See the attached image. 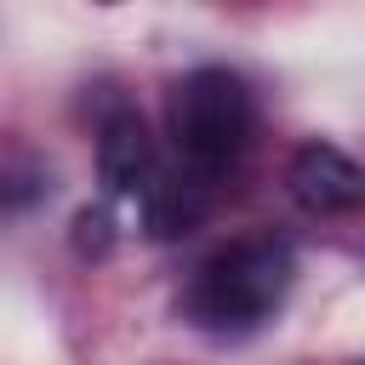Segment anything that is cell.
<instances>
[{
    "label": "cell",
    "instance_id": "obj_2",
    "mask_svg": "<svg viewBox=\"0 0 365 365\" xmlns=\"http://www.w3.org/2000/svg\"><path fill=\"white\" fill-rule=\"evenodd\" d=\"M257 131V103L245 91V80L234 68H194L177 97H171V137L182 165L205 182L217 171H228Z\"/></svg>",
    "mask_w": 365,
    "mask_h": 365
},
{
    "label": "cell",
    "instance_id": "obj_4",
    "mask_svg": "<svg viewBox=\"0 0 365 365\" xmlns=\"http://www.w3.org/2000/svg\"><path fill=\"white\" fill-rule=\"evenodd\" d=\"M97 177H103L108 194H143L148 200V188L160 182V165H154V137H148L143 114L120 108V114L103 120V131H97Z\"/></svg>",
    "mask_w": 365,
    "mask_h": 365
},
{
    "label": "cell",
    "instance_id": "obj_1",
    "mask_svg": "<svg viewBox=\"0 0 365 365\" xmlns=\"http://www.w3.org/2000/svg\"><path fill=\"white\" fill-rule=\"evenodd\" d=\"M291 291V251L279 240H234L222 245L188 285V314L205 331H251Z\"/></svg>",
    "mask_w": 365,
    "mask_h": 365
},
{
    "label": "cell",
    "instance_id": "obj_3",
    "mask_svg": "<svg viewBox=\"0 0 365 365\" xmlns=\"http://www.w3.org/2000/svg\"><path fill=\"white\" fill-rule=\"evenodd\" d=\"M285 182H291V200H297L302 211H314V217H336V211H354V205L365 200V171H359L342 148H331V143L297 148Z\"/></svg>",
    "mask_w": 365,
    "mask_h": 365
},
{
    "label": "cell",
    "instance_id": "obj_5",
    "mask_svg": "<svg viewBox=\"0 0 365 365\" xmlns=\"http://www.w3.org/2000/svg\"><path fill=\"white\" fill-rule=\"evenodd\" d=\"M200 211H205V194H200V177H194V171H188V182L177 177V182H154V188H148V234H154V240L188 234V228L200 222Z\"/></svg>",
    "mask_w": 365,
    "mask_h": 365
},
{
    "label": "cell",
    "instance_id": "obj_6",
    "mask_svg": "<svg viewBox=\"0 0 365 365\" xmlns=\"http://www.w3.org/2000/svg\"><path fill=\"white\" fill-rule=\"evenodd\" d=\"M74 251H80V257H103V251H108V211H91V205H86V211L74 217Z\"/></svg>",
    "mask_w": 365,
    "mask_h": 365
}]
</instances>
